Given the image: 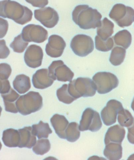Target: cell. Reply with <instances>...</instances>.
I'll use <instances>...</instances> for the list:
<instances>
[{
	"instance_id": "obj_1",
	"label": "cell",
	"mask_w": 134,
	"mask_h": 160,
	"mask_svg": "<svg viewBox=\"0 0 134 160\" xmlns=\"http://www.w3.org/2000/svg\"><path fill=\"white\" fill-rule=\"evenodd\" d=\"M73 21L84 29H95L100 24L102 16L96 9L87 5H78L72 14Z\"/></svg>"
},
{
	"instance_id": "obj_2",
	"label": "cell",
	"mask_w": 134,
	"mask_h": 160,
	"mask_svg": "<svg viewBox=\"0 0 134 160\" xmlns=\"http://www.w3.org/2000/svg\"><path fill=\"white\" fill-rule=\"evenodd\" d=\"M97 91L95 83L90 78H79L71 81L68 86V91L75 100L82 97H93Z\"/></svg>"
},
{
	"instance_id": "obj_3",
	"label": "cell",
	"mask_w": 134,
	"mask_h": 160,
	"mask_svg": "<svg viewBox=\"0 0 134 160\" xmlns=\"http://www.w3.org/2000/svg\"><path fill=\"white\" fill-rule=\"evenodd\" d=\"M43 98L39 93L31 91L20 96L16 102L18 112L23 116L35 112L43 106Z\"/></svg>"
},
{
	"instance_id": "obj_4",
	"label": "cell",
	"mask_w": 134,
	"mask_h": 160,
	"mask_svg": "<svg viewBox=\"0 0 134 160\" xmlns=\"http://www.w3.org/2000/svg\"><path fill=\"white\" fill-rule=\"evenodd\" d=\"M134 9L122 4L114 6L109 17L122 28L131 26L134 22Z\"/></svg>"
},
{
	"instance_id": "obj_5",
	"label": "cell",
	"mask_w": 134,
	"mask_h": 160,
	"mask_svg": "<svg viewBox=\"0 0 134 160\" xmlns=\"http://www.w3.org/2000/svg\"><path fill=\"white\" fill-rule=\"evenodd\" d=\"M92 80L95 83L98 92L105 94L117 88L119 80L115 75L111 72H100L96 73Z\"/></svg>"
},
{
	"instance_id": "obj_6",
	"label": "cell",
	"mask_w": 134,
	"mask_h": 160,
	"mask_svg": "<svg viewBox=\"0 0 134 160\" xmlns=\"http://www.w3.org/2000/svg\"><path fill=\"white\" fill-rule=\"evenodd\" d=\"M70 46L77 56L85 57L93 51L94 43L90 36L85 34H78L72 39Z\"/></svg>"
},
{
	"instance_id": "obj_7",
	"label": "cell",
	"mask_w": 134,
	"mask_h": 160,
	"mask_svg": "<svg viewBox=\"0 0 134 160\" xmlns=\"http://www.w3.org/2000/svg\"><path fill=\"white\" fill-rule=\"evenodd\" d=\"M102 126V123L99 113L91 108L86 109L82 114L79 126V130L81 131L89 130L95 132L100 129Z\"/></svg>"
},
{
	"instance_id": "obj_8",
	"label": "cell",
	"mask_w": 134,
	"mask_h": 160,
	"mask_svg": "<svg viewBox=\"0 0 134 160\" xmlns=\"http://www.w3.org/2000/svg\"><path fill=\"white\" fill-rule=\"evenodd\" d=\"M48 69L49 74L54 81L70 82L74 76L71 70L61 60L53 62Z\"/></svg>"
},
{
	"instance_id": "obj_9",
	"label": "cell",
	"mask_w": 134,
	"mask_h": 160,
	"mask_svg": "<svg viewBox=\"0 0 134 160\" xmlns=\"http://www.w3.org/2000/svg\"><path fill=\"white\" fill-rule=\"evenodd\" d=\"M21 34L25 41L37 43L44 42L48 37L46 30L39 25L32 24L24 27Z\"/></svg>"
},
{
	"instance_id": "obj_10",
	"label": "cell",
	"mask_w": 134,
	"mask_h": 160,
	"mask_svg": "<svg viewBox=\"0 0 134 160\" xmlns=\"http://www.w3.org/2000/svg\"><path fill=\"white\" fill-rule=\"evenodd\" d=\"M123 108L122 103L120 102L115 99L109 101L101 112L104 124L107 126H110L115 123L116 121L118 112Z\"/></svg>"
},
{
	"instance_id": "obj_11",
	"label": "cell",
	"mask_w": 134,
	"mask_h": 160,
	"mask_svg": "<svg viewBox=\"0 0 134 160\" xmlns=\"http://www.w3.org/2000/svg\"><path fill=\"white\" fill-rule=\"evenodd\" d=\"M44 56L43 50L36 44L29 46L25 52L24 60L28 67L35 68L40 67Z\"/></svg>"
},
{
	"instance_id": "obj_12",
	"label": "cell",
	"mask_w": 134,
	"mask_h": 160,
	"mask_svg": "<svg viewBox=\"0 0 134 160\" xmlns=\"http://www.w3.org/2000/svg\"><path fill=\"white\" fill-rule=\"evenodd\" d=\"M66 47V43L63 38L57 35H52L49 38L45 51L49 57L58 58L62 56Z\"/></svg>"
},
{
	"instance_id": "obj_13",
	"label": "cell",
	"mask_w": 134,
	"mask_h": 160,
	"mask_svg": "<svg viewBox=\"0 0 134 160\" xmlns=\"http://www.w3.org/2000/svg\"><path fill=\"white\" fill-rule=\"evenodd\" d=\"M54 81L49 74V70L46 68L38 70L32 78L34 87L39 89H43L51 86Z\"/></svg>"
},
{
	"instance_id": "obj_14",
	"label": "cell",
	"mask_w": 134,
	"mask_h": 160,
	"mask_svg": "<svg viewBox=\"0 0 134 160\" xmlns=\"http://www.w3.org/2000/svg\"><path fill=\"white\" fill-rule=\"evenodd\" d=\"M20 134V142L18 147L31 148L37 142L36 136L31 127H25L18 130Z\"/></svg>"
},
{
	"instance_id": "obj_15",
	"label": "cell",
	"mask_w": 134,
	"mask_h": 160,
	"mask_svg": "<svg viewBox=\"0 0 134 160\" xmlns=\"http://www.w3.org/2000/svg\"><path fill=\"white\" fill-rule=\"evenodd\" d=\"M126 132L125 129L118 124L109 128L105 137L106 145L111 142L121 143L125 138Z\"/></svg>"
},
{
	"instance_id": "obj_16",
	"label": "cell",
	"mask_w": 134,
	"mask_h": 160,
	"mask_svg": "<svg viewBox=\"0 0 134 160\" xmlns=\"http://www.w3.org/2000/svg\"><path fill=\"white\" fill-rule=\"evenodd\" d=\"M50 121L58 136L61 138L65 139V132L69 124L65 117L62 115L55 114L51 119Z\"/></svg>"
},
{
	"instance_id": "obj_17",
	"label": "cell",
	"mask_w": 134,
	"mask_h": 160,
	"mask_svg": "<svg viewBox=\"0 0 134 160\" xmlns=\"http://www.w3.org/2000/svg\"><path fill=\"white\" fill-rule=\"evenodd\" d=\"M2 96L3 98L6 111L17 113L16 102L20 96L11 88L8 92L2 94Z\"/></svg>"
},
{
	"instance_id": "obj_18",
	"label": "cell",
	"mask_w": 134,
	"mask_h": 160,
	"mask_svg": "<svg viewBox=\"0 0 134 160\" xmlns=\"http://www.w3.org/2000/svg\"><path fill=\"white\" fill-rule=\"evenodd\" d=\"M114 23L107 18H104L97 27V36L104 41L112 36L114 33Z\"/></svg>"
},
{
	"instance_id": "obj_19",
	"label": "cell",
	"mask_w": 134,
	"mask_h": 160,
	"mask_svg": "<svg viewBox=\"0 0 134 160\" xmlns=\"http://www.w3.org/2000/svg\"><path fill=\"white\" fill-rule=\"evenodd\" d=\"M104 154L109 160H120L122 155L121 143L111 142L106 145Z\"/></svg>"
},
{
	"instance_id": "obj_20",
	"label": "cell",
	"mask_w": 134,
	"mask_h": 160,
	"mask_svg": "<svg viewBox=\"0 0 134 160\" xmlns=\"http://www.w3.org/2000/svg\"><path fill=\"white\" fill-rule=\"evenodd\" d=\"M3 140L5 145L9 148L18 147L20 134L18 130L10 128L4 131Z\"/></svg>"
},
{
	"instance_id": "obj_21",
	"label": "cell",
	"mask_w": 134,
	"mask_h": 160,
	"mask_svg": "<svg viewBox=\"0 0 134 160\" xmlns=\"http://www.w3.org/2000/svg\"><path fill=\"white\" fill-rule=\"evenodd\" d=\"M13 86L19 93H26L31 88L30 79L24 74L18 75L13 82Z\"/></svg>"
},
{
	"instance_id": "obj_22",
	"label": "cell",
	"mask_w": 134,
	"mask_h": 160,
	"mask_svg": "<svg viewBox=\"0 0 134 160\" xmlns=\"http://www.w3.org/2000/svg\"><path fill=\"white\" fill-rule=\"evenodd\" d=\"M116 46L122 47L125 49L130 47L132 42V36L127 30L119 31L112 37Z\"/></svg>"
},
{
	"instance_id": "obj_23",
	"label": "cell",
	"mask_w": 134,
	"mask_h": 160,
	"mask_svg": "<svg viewBox=\"0 0 134 160\" xmlns=\"http://www.w3.org/2000/svg\"><path fill=\"white\" fill-rule=\"evenodd\" d=\"M33 132L39 139L47 138L52 131L48 123L39 122L38 124H34L32 127Z\"/></svg>"
},
{
	"instance_id": "obj_24",
	"label": "cell",
	"mask_w": 134,
	"mask_h": 160,
	"mask_svg": "<svg viewBox=\"0 0 134 160\" xmlns=\"http://www.w3.org/2000/svg\"><path fill=\"white\" fill-rule=\"evenodd\" d=\"M126 49L120 47L114 48L111 51L110 61L114 66H120L124 62L126 56Z\"/></svg>"
},
{
	"instance_id": "obj_25",
	"label": "cell",
	"mask_w": 134,
	"mask_h": 160,
	"mask_svg": "<svg viewBox=\"0 0 134 160\" xmlns=\"http://www.w3.org/2000/svg\"><path fill=\"white\" fill-rule=\"evenodd\" d=\"M79 126L78 123L75 122L69 124L65 132L66 139L68 141L75 142L80 138V132Z\"/></svg>"
},
{
	"instance_id": "obj_26",
	"label": "cell",
	"mask_w": 134,
	"mask_h": 160,
	"mask_svg": "<svg viewBox=\"0 0 134 160\" xmlns=\"http://www.w3.org/2000/svg\"><path fill=\"white\" fill-rule=\"evenodd\" d=\"M118 121L121 126L128 128L133 124V118L127 109L122 108L118 112Z\"/></svg>"
},
{
	"instance_id": "obj_27",
	"label": "cell",
	"mask_w": 134,
	"mask_h": 160,
	"mask_svg": "<svg viewBox=\"0 0 134 160\" xmlns=\"http://www.w3.org/2000/svg\"><path fill=\"white\" fill-rule=\"evenodd\" d=\"M51 148L50 142L47 139H40L36 142L33 150L36 154L43 155L47 153Z\"/></svg>"
},
{
	"instance_id": "obj_28",
	"label": "cell",
	"mask_w": 134,
	"mask_h": 160,
	"mask_svg": "<svg viewBox=\"0 0 134 160\" xmlns=\"http://www.w3.org/2000/svg\"><path fill=\"white\" fill-rule=\"evenodd\" d=\"M95 43L96 49L98 51L102 52H107L111 51L114 45L112 37L104 41L97 36L95 38Z\"/></svg>"
},
{
	"instance_id": "obj_29",
	"label": "cell",
	"mask_w": 134,
	"mask_h": 160,
	"mask_svg": "<svg viewBox=\"0 0 134 160\" xmlns=\"http://www.w3.org/2000/svg\"><path fill=\"white\" fill-rule=\"evenodd\" d=\"M68 84L63 85L57 91V96L59 101L67 104H70L76 100L71 97L68 91Z\"/></svg>"
},
{
	"instance_id": "obj_30",
	"label": "cell",
	"mask_w": 134,
	"mask_h": 160,
	"mask_svg": "<svg viewBox=\"0 0 134 160\" xmlns=\"http://www.w3.org/2000/svg\"><path fill=\"white\" fill-rule=\"evenodd\" d=\"M28 44V42L25 41L21 34L15 38L13 42L10 45L14 52L21 53L24 51Z\"/></svg>"
},
{
	"instance_id": "obj_31",
	"label": "cell",
	"mask_w": 134,
	"mask_h": 160,
	"mask_svg": "<svg viewBox=\"0 0 134 160\" xmlns=\"http://www.w3.org/2000/svg\"><path fill=\"white\" fill-rule=\"evenodd\" d=\"M12 72V69L9 64L7 63L0 64V79L2 80L8 79Z\"/></svg>"
},
{
	"instance_id": "obj_32",
	"label": "cell",
	"mask_w": 134,
	"mask_h": 160,
	"mask_svg": "<svg viewBox=\"0 0 134 160\" xmlns=\"http://www.w3.org/2000/svg\"><path fill=\"white\" fill-rule=\"evenodd\" d=\"M10 52L7 46L6 42L4 39L0 40V59L7 58Z\"/></svg>"
},
{
	"instance_id": "obj_33",
	"label": "cell",
	"mask_w": 134,
	"mask_h": 160,
	"mask_svg": "<svg viewBox=\"0 0 134 160\" xmlns=\"http://www.w3.org/2000/svg\"><path fill=\"white\" fill-rule=\"evenodd\" d=\"M8 28V21L0 18V38H2L5 36Z\"/></svg>"
},
{
	"instance_id": "obj_34",
	"label": "cell",
	"mask_w": 134,
	"mask_h": 160,
	"mask_svg": "<svg viewBox=\"0 0 134 160\" xmlns=\"http://www.w3.org/2000/svg\"><path fill=\"white\" fill-rule=\"evenodd\" d=\"M11 87L8 80L0 79V93L2 94L8 92Z\"/></svg>"
},
{
	"instance_id": "obj_35",
	"label": "cell",
	"mask_w": 134,
	"mask_h": 160,
	"mask_svg": "<svg viewBox=\"0 0 134 160\" xmlns=\"http://www.w3.org/2000/svg\"><path fill=\"white\" fill-rule=\"evenodd\" d=\"M134 124L131 126L128 127V134L127 138L128 140L131 143L134 144Z\"/></svg>"
}]
</instances>
